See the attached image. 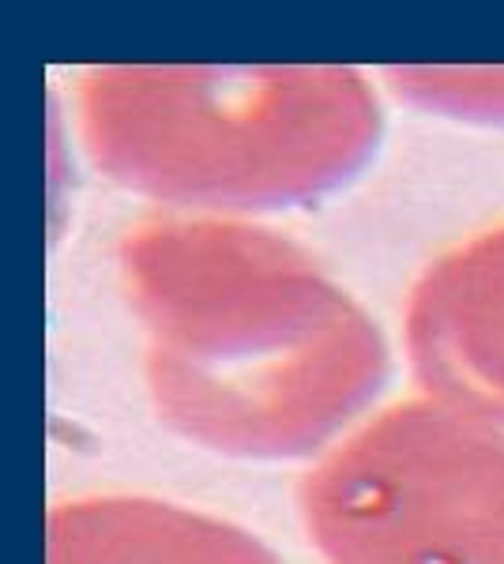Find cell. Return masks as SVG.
Segmentation results:
<instances>
[{"label": "cell", "mask_w": 504, "mask_h": 564, "mask_svg": "<svg viewBox=\"0 0 504 564\" xmlns=\"http://www.w3.org/2000/svg\"><path fill=\"white\" fill-rule=\"evenodd\" d=\"M46 564H279L234 523L147 497H87L49 516Z\"/></svg>", "instance_id": "cell-1"}]
</instances>
